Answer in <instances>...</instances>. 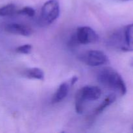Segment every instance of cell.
Wrapping results in <instances>:
<instances>
[{
  "mask_svg": "<svg viewBox=\"0 0 133 133\" xmlns=\"http://www.w3.org/2000/svg\"><path fill=\"white\" fill-rule=\"evenodd\" d=\"M98 40V35L96 31L88 26L79 27L77 29L71 40V44H93Z\"/></svg>",
  "mask_w": 133,
  "mask_h": 133,
  "instance_id": "5b68a950",
  "label": "cell"
},
{
  "mask_svg": "<svg viewBox=\"0 0 133 133\" xmlns=\"http://www.w3.org/2000/svg\"><path fill=\"white\" fill-rule=\"evenodd\" d=\"M60 5L57 0H49L42 7L40 19L44 23L51 24L58 18Z\"/></svg>",
  "mask_w": 133,
  "mask_h": 133,
  "instance_id": "8992f818",
  "label": "cell"
},
{
  "mask_svg": "<svg viewBox=\"0 0 133 133\" xmlns=\"http://www.w3.org/2000/svg\"><path fill=\"white\" fill-rule=\"evenodd\" d=\"M123 1H131V0H123Z\"/></svg>",
  "mask_w": 133,
  "mask_h": 133,
  "instance_id": "2e32d148",
  "label": "cell"
},
{
  "mask_svg": "<svg viewBox=\"0 0 133 133\" xmlns=\"http://www.w3.org/2000/svg\"><path fill=\"white\" fill-rule=\"evenodd\" d=\"M16 13L29 17H32L35 15V10L33 8L31 7V6H25V7L21 9L20 10H17Z\"/></svg>",
  "mask_w": 133,
  "mask_h": 133,
  "instance_id": "7c38bea8",
  "label": "cell"
},
{
  "mask_svg": "<svg viewBox=\"0 0 133 133\" xmlns=\"http://www.w3.org/2000/svg\"><path fill=\"white\" fill-rule=\"evenodd\" d=\"M17 12L16 6L14 4H8L0 8V16H9Z\"/></svg>",
  "mask_w": 133,
  "mask_h": 133,
  "instance_id": "8fae6325",
  "label": "cell"
},
{
  "mask_svg": "<svg viewBox=\"0 0 133 133\" xmlns=\"http://www.w3.org/2000/svg\"><path fill=\"white\" fill-rule=\"evenodd\" d=\"M99 83L107 88L116 92L119 96H124L127 93V87L120 74L110 67L103 68L97 75Z\"/></svg>",
  "mask_w": 133,
  "mask_h": 133,
  "instance_id": "6da1fadb",
  "label": "cell"
},
{
  "mask_svg": "<svg viewBox=\"0 0 133 133\" xmlns=\"http://www.w3.org/2000/svg\"><path fill=\"white\" fill-rule=\"evenodd\" d=\"M131 65L133 67V58L131 60Z\"/></svg>",
  "mask_w": 133,
  "mask_h": 133,
  "instance_id": "9a60e30c",
  "label": "cell"
},
{
  "mask_svg": "<svg viewBox=\"0 0 133 133\" xmlns=\"http://www.w3.org/2000/svg\"><path fill=\"white\" fill-rule=\"evenodd\" d=\"M23 75L31 79H38L42 81L44 79V73L42 70L38 68H31L23 71Z\"/></svg>",
  "mask_w": 133,
  "mask_h": 133,
  "instance_id": "9c48e42d",
  "label": "cell"
},
{
  "mask_svg": "<svg viewBox=\"0 0 133 133\" xmlns=\"http://www.w3.org/2000/svg\"><path fill=\"white\" fill-rule=\"evenodd\" d=\"M116 97H117L116 94H110L108 96H107L106 98L104 99V101L96 109L94 112V115L97 116L102 113L108 107L111 105L116 101Z\"/></svg>",
  "mask_w": 133,
  "mask_h": 133,
  "instance_id": "30bf717a",
  "label": "cell"
},
{
  "mask_svg": "<svg viewBox=\"0 0 133 133\" xmlns=\"http://www.w3.org/2000/svg\"><path fill=\"white\" fill-rule=\"evenodd\" d=\"M79 58L86 65L92 67L106 65L109 62L107 55L100 50L87 51L81 53Z\"/></svg>",
  "mask_w": 133,
  "mask_h": 133,
  "instance_id": "277c9868",
  "label": "cell"
},
{
  "mask_svg": "<svg viewBox=\"0 0 133 133\" xmlns=\"http://www.w3.org/2000/svg\"><path fill=\"white\" fill-rule=\"evenodd\" d=\"M101 95V90L96 86L87 85L80 88L75 94V108L77 114H83L87 101L98 99Z\"/></svg>",
  "mask_w": 133,
  "mask_h": 133,
  "instance_id": "3957f363",
  "label": "cell"
},
{
  "mask_svg": "<svg viewBox=\"0 0 133 133\" xmlns=\"http://www.w3.org/2000/svg\"><path fill=\"white\" fill-rule=\"evenodd\" d=\"M5 31L9 33L23 36H29L32 33V30L31 27L26 25L18 23H8L5 25Z\"/></svg>",
  "mask_w": 133,
  "mask_h": 133,
  "instance_id": "52a82bcc",
  "label": "cell"
},
{
  "mask_svg": "<svg viewBox=\"0 0 133 133\" xmlns=\"http://www.w3.org/2000/svg\"><path fill=\"white\" fill-rule=\"evenodd\" d=\"M132 129H133V127H132Z\"/></svg>",
  "mask_w": 133,
  "mask_h": 133,
  "instance_id": "e0dca14e",
  "label": "cell"
},
{
  "mask_svg": "<svg viewBox=\"0 0 133 133\" xmlns=\"http://www.w3.org/2000/svg\"><path fill=\"white\" fill-rule=\"evenodd\" d=\"M71 87L70 81L62 83L57 88V91L52 97V103H58L61 102L64 99L66 98V97L68 94Z\"/></svg>",
  "mask_w": 133,
  "mask_h": 133,
  "instance_id": "ba28073f",
  "label": "cell"
},
{
  "mask_svg": "<svg viewBox=\"0 0 133 133\" xmlns=\"http://www.w3.org/2000/svg\"><path fill=\"white\" fill-rule=\"evenodd\" d=\"M108 42L117 50L133 51V23L114 31L109 36Z\"/></svg>",
  "mask_w": 133,
  "mask_h": 133,
  "instance_id": "7a4b0ae2",
  "label": "cell"
},
{
  "mask_svg": "<svg viewBox=\"0 0 133 133\" xmlns=\"http://www.w3.org/2000/svg\"><path fill=\"white\" fill-rule=\"evenodd\" d=\"M32 48V45L31 44H24V45L18 47L16 49V52L18 53H20V54L27 55L31 53Z\"/></svg>",
  "mask_w": 133,
  "mask_h": 133,
  "instance_id": "4fadbf2b",
  "label": "cell"
},
{
  "mask_svg": "<svg viewBox=\"0 0 133 133\" xmlns=\"http://www.w3.org/2000/svg\"><path fill=\"white\" fill-rule=\"evenodd\" d=\"M77 81H78V77H76V76L73 77L71 78V79H70V85H71V87H72V86H74V84H75V83H76L77 82Z\"/></svg>",
  "mask_w": 133,
  "mask_h": 133,
  "instance_id": "5bb4252c",
  "label": "cell"
}]
</instances>
